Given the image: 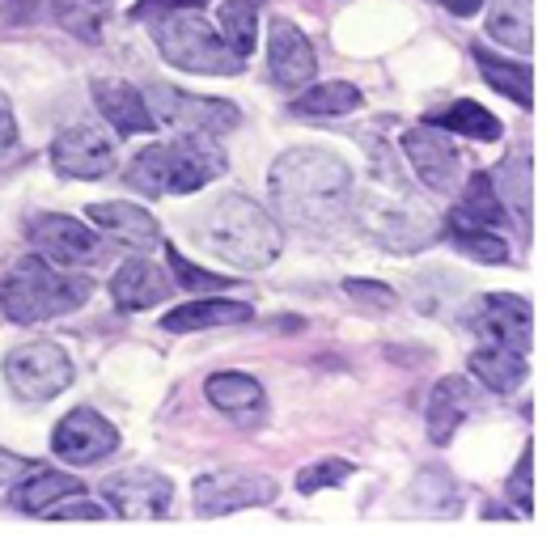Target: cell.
<instances>
[{
    "mask_svg": "<svg viewBox=\"0 0 555 546\" xmlns=\"http://www.w3.org/2000/svg\"><path fill=\"white\" fill-rule=\"evenodd\" d=\"M466 326L488 343V348H509V352H530L534 339V310L517 292H483L466 306Z\"/></svg>",
    "mask_w": 555,
    "mask_h": 546,
    "instance_id": "9c48e42d",
    "label": "cell"
},
{
    "mask_svg": "<svg viewBox=\"0 0 555 546\" xmlns=\"http://www.w3.org/2000/svg\"><path fill=\"white\" fill-rule=\"evenodd\" d=\"M221 39L250 60V51L259 43V9L255 0H221Z\"/></svg>",
    "mask_w": 555,
    "mask_h": 546,
    "instance_id": "1f68e13d",
    "label": "cell"
},
{
    "mask_svg": "<svg viewBox=\"0 0 555 546\" xmlns=\"http://www.w3.org/2000/svg\"><path fill=\"white\" fill-rule=\"evenodd\" d=\"M450 225L501 229V233H505L509 212H505V204H501V195H496V186H492L488 174H470L466 195L454 204V212H450Z\"/></svg>",
    "mask_w": 555,
    "mask_h": 546,
    "instance_id": "83f0119b",
    "label": "cell"
},
{
    "mask_svg": "<svg viewBox=\"0 0 555 546\" xmlns=\"http://www.w3.org/2000/svg\"><path fill=\"white\" fill-rule=\"evenodd\" d=\"M534 450L526 445L521 450V457H517V466H513V474H509V496H513V504H517V512L521 517H530L534 512Z\"/></svg>",
    "mask_w": 555,
    "mask_h": 546,
    "instance_id": "d590c367",
    "label": "cell"
},
{
    "mask_svg": "<svg viewBox=\"0 0 555 546\" xmlns=\"http://www.w3.org/2000/svg\"><path fill=\"white\" fill-rule=\"evenodd\" d=\"M102 500L119 517L157 521V517H166V508L175 500V483L166 474H153V470H124V474H111L102 483Z\"/></svg>",
    "mask_w": 555,
    "mask_h": 546,
    "instance_id": "9a60e30c",
    "label": "cell"
},
{
    "mask_svg": "<svg viewBox=\"0 0 555 546\" xmlns=\"http://www.w3.org/2000/svg\"><path fill=\"white\" fill-rule=\"evenodd\" d=\"M437 4H446L454 17H475L483 9V0H437Z\"/></svg>",
    "mask_w": 555,
    "mask_h": 546,
    "instance_id": "b9f144b4",
    "label": "cell"
},
{
    "mask_svg": "<svg viewBox=\"0 0 555 546\" xmlns=\"http://www.w3.org/2000/svg\"><path fill=\"white\" fill-rule=\"evenodd\" d=\"M90 225L106 229L115 242H124L128 250L137 255H149L162 246V225L153 212H144L140 204H124V199H102V204H90L86 208Z\"/></svg>",
    "mask_w": 555,
    "mask_h": 546,
    "instance_id": "e0dca14e",
    "label": "cell"
},
{
    "mask_svg": "<svg viewBox=\"0 0 555 546\" xmlns=\"http://www.w3.org/2000/svg\"><path fill=\"white\" fill-rule=\"evenodd\" d=\"M344 292H348L352 301H361V306H373V310H395V306H399L395 288L373 284V280H344Z\"/></svg>",
    "mask_w": 555,
    "mask_h": 546,
    "instance_id": "74e56055",
    "label": "cell"
},
{
    "mask_svg": "<svg viewBox=\"0 0 555 546\" xmlns=\"http://www.w3.org/2000/svg\"><path fill=\"white\" fill-rule=\"evenodd\" d=\"M149 110L157 123H170L179 132H199V136H230L242 123L237 106L225 98H204V93H186L179 86H153L144 93Z\"/></svg>",
    "mask_w": 555,
    "mask_h": 546,
    "instance_id": "ba28073f",
    "label": "cell"
},
{
    "mask_svg": "<svg viewBox=\"0 0 555 546\" xmlns=\"http://www.w3.org/2000/svg\"><path fill=\"white\" fill-rule=\"evenodd\" d=\"M399 148H403V157H408V166L416 170V179L428 186V191H437V195H450V191H459L466 179L463 170V157H459V148L450 144V136H441L437 128H408L403 136H399Z\"/></svg>",
    "mask_w": 555,
    "mask_h": 546,
    "instance_id": "30bf717a",
    "label": "cell"
},
{
    "mask_svg": "<svg viewBox=\"0 0 555 546\" xmlns=\"http://www.w3.org/2000/svg\"><path fill=\"white\" fill-rule=\"evenodd\" d=\"M352 474H357V466H352V461H344V457H323V461H314V466L297 470V492H301V496H314V492H323V487H339V483H348Z\"/></svg>",
    "mask_w": 555,
    "mask_h": 546,
    "instance_id": "836d02e7",
    "label": "cell"
},
{
    "mask_svg": "<svg viewBox=\"0 0 555 546\" xmlns=\"http://www.w3.org/2000/svg\"><path fill=\"white\" fill-rule=\"evenodd\" d=\"M361 106V90L348 86V81H326V86H314V90L297 93L293 110L306 115V119H335V115H352Z\"/></svg>",
    "mask_w": 555,
    "mask_h": 546,
    "instance_id": "4dcf8cb0",
    "label": "cell"
},
{
    "mask_svg": "<svg viewBox=\"0 0 555 546\" xmlns=\"http://www.w3.org/2000/svg\"><path fill=\"white\" fill-rule=\"evenodd\" d=\"M153 43H157L166 64H175V68H183V73L237 77V73L246 68V60H242L195 9L153 17Z\"/></svg>",
    "mask_w": 555,
    "mask_h": 546,
    "instance_id": "8992f818",
    "label": "cell"
},
{
    "mask_svg": "<svg viewBox=\"0 0 555 546\" xmlns=\"http://www.w3.org/2000/svg\"><path fill=\"white\" fill-rule=\"evenodd\" d=\"M170 275L162 272L157 263H149V259H124L115 275H111V297H115V306L119 310H128V314H140V310H153V306H162L166 297H170Z\"/></svg>",
    "mask_w": 555,
    "mask_h": 546,
    "instance_id": "ffe728a7",
    "label": "cell"
},
{
    "mask_svg": "<svg viewBox=\"0 0 555 546\" xmlns=\"http://www.w3.org/2000/svg\"><path fill=\"white\" fill-rule=\"evenodd\" d=\"M30 242L39 246V255H43L47 263L68 268V272L90 268L93 259L102 255V246H98L93 229L81 225V221H73V217H60V212H43V217H35V221H30Z\"/></svg>",
    "mask_w": 555,
    "mask_h": 546,
    "instance_id": "5bb4252c",
    "label": "cell"
},
{
    "mask_svg": "<svg viewBox=\"0 0 555 546\" xmlns=\"http://www.w3.org/2000/svg\"><path fill=\"white\" fill-rule=\"evenodd\" d=\"M204 394H208L212 407L233 415V419H255L268 407V394L250 373H212L204 381Z\"/></svg>",
    "mask_w": 555,
    "mask_h": 546,
    "instance_id": "cb8c5ba5",
    "label": "cell"
},
{
    "mask_svg": "<svg viewBox=\"0 0 555 546\" xmlns=\"http://www.w3.org/2000/svg\"><path fill=\"white\" fill-rule=\"evenodd\" d=\"M488 179L496 186L505 212L517 221V233H530V212H534V161H530V144H513L509 157Z\"/></svg>",
    "mask_w": 555,
    "mask_h": 546,
    "instance_id": "44dd1931",
    "label": "cell"
},
{
    "mask_svg": "<svg viewBox=\"0 0 555 546\" xmlns=\"http://www.w3.org/2000/svg\"><path fill=\"white\" fill-rule=\"evenodd\" d=\"M90 93H93L98 115H102L119 136H140V132H153V128H157V119H153V110H149V102H144V90H137V86H128V81H119V77H98Z\"/></svg>",
    "mask_w": 555,
    "mask_h": 546,
    "instance_id": "ac0fdd59",
    "label": "cell"
},
{
    "mask_svg": "<svg viewBox=\"0 0 555 546\" xmlns=\"http://www.w3.org/2000/svg\"><path fill=\"white\" fill-rule=\"evenodd\" d=\"M166 259H170L175 284H183L186 292H221V288H230L225 275H212V272H204V268H195V263H186L175 246H166Z\"/></svg>",
    "mask_w": 555,
    "mask_h": 546,
    "instance_id": "e575fe53",
    "label": "cell"
},
{
    "mask_svg": "<svg viewBox=\"0 0 555 546\" xmlns=\"http://www.w3.org/2000/svg\"><path fill=\"white\" fill-rule=\"evenodd\" d=\"M488 35L517 55H530L534 51V0H492Z\"/></svg>",
    "mask_w": 555,
    "mask_h": 546,
    "instance_id": "f1b7e54d",
    "label": "cell"
},
{
    "mask_svg": "<svg viewBox=\"0 0 555 546\" xmlns=\"http://www.w3.org/2000/svg\"><path fill=\"white\" fill-rule=\"evenodd\" d=\"M90 275L55 268L43 255H26L0 280V314L17 326H39V322L81 310L90 301Z\"/></svg>",
    "mask_w": 555,
    "mask_h": 546,
    "instance_id": "277c9868",
    "label": "cell"
},
{
    "mask_svg": "<svg viewBox=\"0 0 555 546\" xmlns=\"http://www.w3.org/2000/svg\"><path fill=\"white\" fill-rule=\"evenodd\" d=\"M526 373H530V364H526L521 352L488 348V343H479V348L470 352V377H475L483 390H492V394H513V390L526 381Z\"/></svg>",
    "mask_w": 555,
    "mask_h": 546,
    "instance_id": "4316f807",
    "label": "cell"
},
{
    "mask_svg": "<svg viewBox=\"0 0 555 546\" xmlns=\"http://www.w3.org/2000/svg\"><path fill=\"white\" fill-rule=\"evenodd\" d=\"M255 318V310L246 301H230V297H208V301H186V306H175L166 318H162V330L170 335H186V330H212V326H242V322Z\"/></svg>",
    "mask_w": 555,
    "mask_h": 546,
    "instance_id": "603a6c76",
    "label": "cell"
},
{
    "mask_svg": "<svg viewBox=\"0 0 555 546\" xmlns=\"http://www.w3.org/2000/svg\"><path fill=\"white\" fill-rule=\"evenodd\" d=\"M424 123L437 128V132H450V136H470V140H479V144H492V140L505 136V123H501L488 106H479V102H470V98L450 102L446 110H433Z\"/></svg>",
    "mask_w": 555,
    "mask_h": 546,
    "instance_id": "484cf974",
    "label": "cell"
},
{
    "mask_svg": "<svg viewBox=\"0 0 555 546\" xmlns=\"http://www.w3.org/2000/svg\"><path fill=\"white\" fill-rule=\"evenodd\" d=\"M51 450L60 461L73 466H93L102 457H111L119 450V432L106 415H98L93 407H73L51 432Z\"/></svg>",
    "mask_w": 555,
    "mask_h": 546,
    "instance_id": "7c38bea8",
    "label": "cell"
},
{
    "mask_svg": "<svg viewBox=\"0 0 555 546\" xmlns=\"http://www.w3.org/2000/svg\"><path fill=\"white\" fill-rule=\"evenodd\" d=\"M470 411H475L470 377H463V373L441 377V381L433 386V394H428V441H433V445H450Z\"/></svg>",
    "mask_w": 555,
    "mask_h": 546,
    "instance_id": "7402d4cb",
    "label": "cell"
},
{
    "mask_svg": "<svg viewBox=\"0 0 555 546\" xmlns=\"http://www.w3.org/2000/svg\"><path fill=\"white\" fill-rule=\"evenodd\" d=\"M450 242L470 255L475 263H509L513 250L509 242H505V233L501 229H475V225H450Z\"/></svg>",
    "mask_w": 555,
    "mask_h": 546,
    "instance_id": "d6a6232c",
    "label": "cell"
},
{
    "mask_svg": "<svg viewBox=\"0 0 555 546\" xmlns=\"http://www.w3.org/2000/svg\"><path fill=\"white\" fill-rule=\"evenodd\" d=\"M268 199L284 225L331 233L352 217V170L331 148L297 144L276 157L268 174Z\"/></svg>",
    "mask_w": 555,
    "mask_h": 546,
    "instance_id": "6da1fadb",
    "label": "cell"
},
{
    "mask_svg": "<svg viewBox=\"0 0 555 546\" xmlns=\"http://www.w3.org/2000/svg\"><path fill=\"white\" fill-rule=\"evenodd\" d=\"M51 166L55 174L77 182H98L115 170V140L106 136L102 128L77 123L68 132H60L51 144Z\"/></svg>",
    "mask_w": 555,
    "mask_h": 546,
    "instance_id": "4fadbf2b",
    "label": "cell"
},
{
    "mask_svg": "<svg viewBox=\"0 0 555 546\" xmlns=\"http://www.w3.org/2000/svg\"><path fill=\"white\" fill-rule=\"evenodd\" d=\"M195 512L199 517H221L237 508H255V504L276 500V479L268 474H250V470H212L195 479Z\"/></svg>",
    "mask_w": 555,
    "mask_h": 546,
    "instance_id": "8fae6325",
    "label": "cell"
},
{
    "mask_svg": "<svg viewBox=\"0 0 555 546\" xmlns=\"http://www.w3.org/2000/svg\"><path fill=\"white\" fill-rule=\"evenodd\" d=\"M470 55H475V64H479V77H483L492 90L505 93L513 106H521V110L534 106V68H530V64H521V60H501V55L488 51V47H475Z\"/></svg>",
    "mask_w": 555,
    "mask_h": 546,
    "instance_id": "d4e9b609",
    "label": "cell"
},
{
    "mask_svg": "<svg viewBox=\"0 0 555 546\" xmlns=\"http://www.w3.org/2000/svg\"><path fill=\"white\" fill-rule=\"evenodd\" d=\"M39 517H47V521H102V517H106V508H102L98 500H86L81 492H73L68 500L60 496L55 504H47Z\"/></svg>",
    "mask_w": 555,
    "mask_h": 546,
    "instance_id": "8d00e7d4",
    "label": "cell"
},
{
    "mask_svg": "<svg viewBox=\"0 0 555 546\" xmlns=\"http://www.w3.org/2000/svg\"><path fill=\"white\" fill-rule=\"evenodd\" d=\"M230 170L217 136L183 132L179 140L149 144L128 161V186L140 195H195Z\"/></svg>",
    "mask_w": 555,
    "mask_h": 546,
    "instance_id": "3957f363",
    "label": "cell"
},
{
    "mask_svg": "<svg viewBox=\"0 0 555 546\" xmlns=\"http://www.w3.org/2000/svg\"><path fill=\"white\" fill-rule=\"evenodd\" d=\"M0 9L26 26H60V30L77 35L81 43L102 39V22L86 0H0Z\"/></svg>",
    "mask_w": 555,
    "mask_h": 546,
    "instance_id": "2e32d148",
    "label": "cell"
},
{
    "mask_svg": "<svg viewBox=\"0 0 555 546\" xmlns=\"http://www.w3.org/2000/svg\"><path fill=\"white\" fill-rule=\"evenodd\" d=\"M208 0H137L132 4V17L137 22H153V17H162V13H183V9H204Z\"/></svg>",
    "mask_w": 555,
    "mask_h": 546,
    "instance_id": "f35d334b",
    "label": "cell"
},
{
    "mask_svg": "<svg viewBox=\"0 0 555 546\" xmlns=\"http://www.w3.org/2000/svg\"><path fill=\"white\" fill-rule=\"evenodd\" d=\"M195 237H199V246L212 259L230 263L237 272H263V268H272L280 246H284V233H280L276 217L263 204H255V199H246L237 191L217 195L204 208V217L195 221Z\"/></svg>",
    "mask_w": 555,
    "mask_h": 546,
    "instance_id": "7a4b0ae2",
    "label": "cell"
},
{
    "mask_svg": "<svg viewBox=\"0 0 555 546\" xmlns=\"http://www.w3.org/2000/svg\"><path fill=\"white\" fill-rule=\"evenodd\" d=\"M73 492H81V483L73 479V474H55V470H47V466H39V470H30L26 479H17L13 483V508L17 512H43L47 504H55L60 496H73Z\"/></svg>",
    "mask_w": 555,
    "mask_h": 546,
    "instance_id": "f546056e",
    "label": "cell"
},
{
    "mask_svg": "<svg viewBox=\"0 0 555 546\" xmlns=\"http://www.w3.org/2000/svg\"><path fill=\"white\" fill-rule=\"evenodd\" d=\"M43 461H35V457H22V454H9V450H0V487H13L17 479H26L30 470H39Z\"/></svg>",
    "mask_w": 555,
    "mask_h": 546,
    "instance_id": "ab89813d",
    "label": "cell"
},
{
    "mask_svg": "<svg viewBox=\"0 0 555 546\" xmlns=\"http://www.w3.org/2000/svg\"><path fill=\"white\" fill-rule=\"evenodd\" d=\"M377 179L386 182L390 191H386V195H365L361 204H352V208H357V221H361V229L370 233L373 242H377L382 250H390V255H416L428 242H437L441 221L403 186L399 174H390L386 161H382Z\"/></svg>",
    "mask_w": 555,
    "mask_h": 546,
    "instance_id": "5b68a950",
    "label": "cell"
},
{
    "mask_svg": "<svg viewBox=\"0 0 555 546\" xmlns=\"http://www.w3.org/2000/svg\"><path fill=\"white\" fill-rule=\"evenodd\" d=\"M13 148H17V119H13L9 102L0 98V157H9Z\"/></svg>",
    "mask_w": 555,
    "mask_h": 546,
    "instance_id": "60d3db41",
    "label": "cell"
},
{
    "mask_svg": "<svg viewBox=\"0 0 555 546\" xmlns=\"http://www.w3.org/2000/svg\"><path fill=\"white\" fill-rule=\"evenodd\" d=\"M314 68H319V60H314L310 39L293 22L276 17L272 35H268V73H272V81L284 86V90H297V86H306L314 77Z\"/></svg>",
    "mask_w": 555,
    "mask_h": 546,
    "instance_id": "d6986e66",
    "label": "cell"
},
{
    "mask_svg": "<svg viewBox=\"0 0 555 546\" xmlns=\"http://www.w3.org/2000/svg\"><path fill=\"white\" fill-rule=\"evenodd\" d=\"M4 381L22 403L39 407V403L60 399L73 386V361L60 343L35 339V343H22L4 356Z\"/></svg>",
    "mask_w": 555,
    "mask_h": 546,
    "instance_id": "52a82bcc",
    "label": "cell"
}]
</instances>
